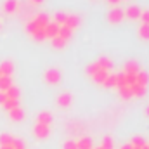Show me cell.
<instances>
[{
	"label": "cell",
	"instance_id": "1",
	"mask_svg": "<svg viewBox=\"0 0 149 149\" xmlns=\"http://www.w3.org/2000/svg\"><path fill=\"white\" fill-rule=\"evenodd\" d=\"M47 24H49V17H47V16H43V14H40V16L33 17V19L28 23L26 30H28V33H30L33 38H37V40H43V38H45L43 30H45V26H47Z\"/></svg>",
	"mask_w": 149,
	"mask_h": 149
},
{
	"label": "cell",
	"instance_id": "2",
	"mask_svg": "<svg viewBox=\"0 0 149 149\" xmlns=\"http://www.w3.org/2000/svg\"><path fill=\"white\" fill-rule=\"evenodd\" d=\"M43 80H45L47 83H50V85H57V83L61 81V71H59V70H56V68H50V70H47V71H45Z\"/></svg>",
	"mask_w": 149,
	"mask_h": 149
},
{
	"label": "cell",
	"instance_id": "3",
	"mask_svg": "<svg viewBox=\"0 0 149 149\" xmlns=\"http://www.w3.org/2000/svg\"><path fill=\"white\" fill-rule=\"evenodd\" d=\"M49 134H50V127H47V125H40L37 123L35 127H33V135L37 137V139H47L49 137Z\"/></svg>",
	"mask_w": 149,
	"mask_h": 149
},
{
	"label": "cell",
	"instance_id": "4",
	"mask_svg": "<svg viewBox=\"0 0 149 149\" xmlns=\"http://www.w3.org/2000/svg\"><path fill=\"white\" fill-rule=\"evenodd\" d=\"M125 17V12L120 9V7H113L111 10H109V14H108V19H109V23H120L121 19Z\"/></svg>",
	"mask_w": 149,
	"mask_h": 149
},
{
	"label": "cell",
	"instance_id": "5",
	"mask_svg": "<svg viewBox=\"0 0 149 149\" xmlns=\"http://www.w3.org/2000/svg\"><path fill=\"white\" fill-rule=\"evenodd\" d=\"M71 102H73V95H71L70 92H63V94L57 95V106H61V108H68Z\"/></svg>",
	"mask_w": 149,
	"mask_h": 149
},
{
	"label": "cell",
	"instance_id": "6",
	"mask_svg": "<svg viewBox=\"0 0 149 149\" xmlns=\"http://www.w3.org/2000/svg\"><path fill=\"white\" fill-rule=\"evenodd\" d=\"M17 9H19V2L17 0H5L3 5H2V10L5 14H14Z\"/></svg>",
	"mask_w": 149,
	"mask_h": 149
},
{
	"label": "cell",
	"instance_id": "7",
	"mask_svg": "<svg viewBox=\"0 0 149 149\" xmlns=\"http://www.w3.org/2000/svg\"><path fill=\"white\" fill-rule=\"evenodd\" d=\"M37 123L50 127V125H52V114H50L49 111H40L38 113V116H37Z\"/></svg>",
	"mask_w": 149,
	"mask_h": 149
},
{
	"label": "cell",
	"instance_id": "8",
	"mask_svg": "<svg viewBox=\"0 0 149 149\" xmlns=\"http://www.w3.org/2000/svg\"><path fill=\"white\" fill-rule=\"evenodd\" d=\"M123 12H125V16H127L128 19H139L142 10H141L137 5H130V7H128L127 10H123Z\"/></svg>",
	"mask_w": 149,
	"mask_h": 149
},
{
	"label": "cell",
	"instance_id": "9",
	"mask_svg": "<svg viewBox=\"0 0 149 149\" xmlns=\"http://www.w3.org/2000/svg\"><path fill=\"white\" fill-rule=\"evenodd\" d=\"M14 71V64L10 63V61H3L2 64H0V74L2 76H10Z\"/></svg>",
	"mask_w": 149,
	"mask_h": 149
},
{
	"label": "cell",
	"instance_id": "10",
	"mask_svg": "<svg viewBox=\"0 0 149 149\" xmlns=\"http://www.w3.org/2000/svg\"><path fill=\"white\" fill-rule=\"evenodd\" d=\"M135 83L146 88V87H148V83H149V74L146 73V71H139V73L135 74Z\"/></svg>",
	"mask_w": 149,
	"mask_h": 149
},
{
	"label": "cell",
	"instance_id": "11",
	"mask_svg": "<svg viewBox=\"0 0 149 149\" xmlns=\"http://www.w3.org/2000/svg\"><path fill=\"white\" fill-rule=\"evenodd\" d=\"M9 116H10V120H14V121H23V120H24V111L17 106V108H14V109L9 111Z\"/></svg>",
	"mask_w": 149,
	"mask_h": 149
},
{
	"label": "cell",
	"instance_id": "12",
	"mask_svg": "<svg viewBox=\"0 0 149 149\" xmlns=\"http://www.w3.org/2000/svg\"><path fill=\"white\" fill-rule=\"evenodd\" d=\"M78 24H80V17H78V16H68L66 23H64V26H68L71 31H74V30L78 28Z\"/></svg>",
	"mask_w": 149,
	"mask_h": 149
},
{
	"label": "cell",
	"instance_id": "13",
	"mask_svg": "<svg viewBox=\"0 0 149 149\" xmlns=\"http://www.w3.org/2000/svg\"><path fill=\"white\" fill-rule=\"evenodd\" d=\"M76 146H78V149H92V141L88 137H80L76 141Z\"/></svg>",
	"mask_w": 149,
	"mask_h": 149
},
{
	"label": "cell",
	"instance_id": "14",
	"mask_svg": "<svg viewBox=\"0 0 149 149\" xmlns=\"http://www.w3.org/2000/svg\"><path fill=\"white\" fill-rule=\"evenodd\" d=\"M123 73L137 74V73H139V64H137L135 61H130V63H127V66H125V71H123Z\"/></svg>",
	"mask_w": 149,
	"mask_h": 149
},
{
	"label": "cell",
	"instance_id": "15",
	"mask_svg": "<svg viewBox=\"0 0 149 149\" xmlns=\"http://www.w3.org/2000/svg\"><path fill=\"white\" fill-rule=\"evenodd\" d=\"M12 87V80L10 76H0V92H5L7 88Z\"/></svg>",
	"mask_w": 149,
	"mask_h": 149
},
{
	"label": "cell",
	"instance_id": "16",
	"mask_svg": "<svg viewBox=\"0 0 149 149\" xmlns=\"http://www.w3.org/2000/svg\"><path fill=\"white\" fill-rule=\"evenodd\" d=\"M5 95H7V99H14V101H19V90L12 85L10 88H7L5 90Z\"/></svg>",
	"mask_w": 149,
	"mask_h": 149
},
{
	"label": "cell",
	"instance_id": "17",
	"mask_svg": "<svg viewBox=\"0 0 149 149\" xmlns=\"http://www.w3.org/2000/svg\"><path fill=\"white\" fill-rule=\"evenodd\" d=\"M19 106V101H14V99H7L3 104H2V108L5 109V111H10V109H14V108H17Z\"/></svg>",
	"mask_w": 149,
	"mask_h": 149
},
{
	"label": "cell",
	"instance_id": "18",
	"mask_svg": "<svg viewBox=\"0 0 149 149\" xmlns=\"http://www.w3.org/2000/svg\"><path fill=\"white\" fill-rule=\"evenodd\" d=\"M130 146H132V148L141 149V148H144V146H146V141H144L142 137H134V139H132V142H130Z\"/></svg>",
	"mask_w": 149,
	"mask_h": 149
},
{
	"label": "cell",
	"instance_id": "19",
	"mask_svg": "<svg viewBox=\"0 0 149 149\" xmlns=\"http://www.w3.org/2000/svg\"><path fill=\"white\" fill-rule=\"evenodd\" d=\"M139 37L144 38V40H149V24H142L139 28Z\"/></svg>",
	"mask_w": 149,
	"mask_h": 149
},
{
	"label": "cell",
	"instance_id": "20",
	"mask_svg": "<svg viewBox=\"0 0 149 149\" xmlns=\"http://www.w3.org/2000/svg\"><path fill=\"white\" fill-rule=\"evenodd\" d=\"M66 19H68V14H64V12L56 14V24H57V26H63V24L66 23Z\"/></svg>",
	"mask_w": 149,
	"mask_h": 149
},
{
	"label": "cell",
	"instance_id": "21",
	"mask_svg": "<svg viewBox=\"0 0 149 149\" xmlns=\"http://www.w3.org/2000/svg\"><path fill=\"white\" fill-rule=\"evenodd\" d=\"M118 90H120V94H121V97H123V99H130V97H134V95H132L130 87H120Z\"/></svg>",
	"mask_w": 149,
	"mask_h": 149
},
{
	"label": "cell",
	"instance_id": "22",
	"mask_svg": "<svg viewBox=\"0 0 149 149\" xmlns=\"http://www.w3.org/2000/svg\"><path fill=\"white\" fill-rule=\"evenodd\" d=\"M101 148L102 149H113V139L111 137H104L102 142H101Z\"/></svg>",
	"mask_w": 149,
	"mask_h": 149
},
{
	"label": "cell",
	"instance_id": "23",
	"mask_svg": "<svg viewBox=\"0 0 149 149\" xmlns=\"http://www.w3.org/2000/svg\"><path fill=\"white\" fill-rule=\"evenodd\" d=\"M63 149H78V146H76V141H73V139H68V141L63 144Z\"/></svg>",
	"mask_w": 149,
	"mask_h": 149
},
{
	"label": "cell",
	"instance_id": "24",
	"mask_svg": "<svg viewBox=\"0 0 149 149\" xmlns=\"http://www.w3.org/2000/svg\"><path fill=\"white\" fill-rule=\"evenodd\" d=\"M141 19H142V24H149V10L141 12Z\"/></svg>",
	"mask_w": 149,
	"mask_h": 149
},
{
	"label": "cell",
	"instance_id": "25",
	"mask_svg": "<svg viewBox=\"0 0 149 149\" xmlns=\"http://www.w3.org/2000/svg\"><path fill=\"white\" fill-rule=\"evenodd\" d=\"M5 101H7V95H5V92H0V106H2Z\"/></svg>",
	"mask_w": 149,
	"mask_h": 149
},
{
	"label": "cell",
	"instance_id": "26",
	"mask_svg": "<svg viewBox=\"0 0 149 149\" xmlns=\"http://www.w3.org/2000/svg\"><path fill=\"white\" fill-rule=\"evenodd\" d=\"M108 2H109V3H111L113 7H116V5H118V3H120V2H121V0H108Z\"/></svg>",
	"mask_w": 149,
	"mask_h": 149
},
{
	"label": "cell",
	"instance_id": "27",
	"mask_svg": "<svg viewBox=\"0 0 149 149\" xmlns=\"http://www.w3.org/2000/svg\"><path fill=\"white\" fill-rule=\"evenodd\" d=\"M30 2H31V3H42L43 0H30Z\"/></svg>",
	"mask_w": 149,
	"mask_h": 149
},
{
	"label": "cell",
	"instance_id": "28",
	"mask_svg": "<svg viewBox=\"0 0 149 149\" xmlns=\"http://www.w3.org/2000/svg\"><path fill=\"white\" fill-rule=\"evenodd\" d=\"M0 149H12V146H0Z\"/></svg>",
	"mask_w": 149,
	"mask_h": 149
},
{
	"label": "cell",
	"instance_id": "29",
	"mask_svg": "<svg viewBox=\"0 0 149 149\" xmlns=\"http://www.w3.org/2000/svg\"><path fill=\"white\" fill-rule=\"evenodd\" d=\"M121 149H130V144H127V146H123Z\"/></svg>",
	"mask_w": 149,
	"mask_h": 149
},
{
	"label": "cell",
	"instance_id": "30",
	"mask_svg": "<svg viewBox=\"0 0 149 149\" xmlns=\"http://www.w3.org/2000/svg\"><path fill=\"white\" fill-rule=\"evenodd\" d=\"M146 114H148V116H149V106H148V108H146Z\"/></svg>",
	"mask_w": 149,
	"mask_h": 149
},
{
	"label": "cell",
	"instance_id": "31",
	"mask_svg": "<svg viewBox=\"0 0 149 149\" xmlns=\"http://www.w3.org/2000/svg\"><path fill=\"white\" fill-rule=\"evenodd\" d=\"M141 149H149V146H148V144H146V146H144V148H141Z\"/></svg>",
	"mask_w": 149,
	"mask_h": 149
},
{
	"label": "cell",
	"instance_id": "32",
	"mask_svg": "<svg viewBox=\"0 0 149 149\" xmlns=\"http://www.w3.org/2000/svg\"><path fill=\"white\" fill-rule=\"evenodd\" d=\"M97 149H102V148H97Z\"/></svg>",
	"mask_w": 149,
	"mask_h": 149
},
{
	"label": "cell",
	"instance_id": "33",
	"mask_svg": "<svg viewBox=\"0 0 149 149\" xmlns=\"http://www.w3.org/2000/svg\"><path fill=\"white\" fill-rule=\"evenodd\" d=\"M0 76H2V74H0Z\"/></svg>",
	"mask_w": 149,
	"mask_h": 149
}]
</instances>
